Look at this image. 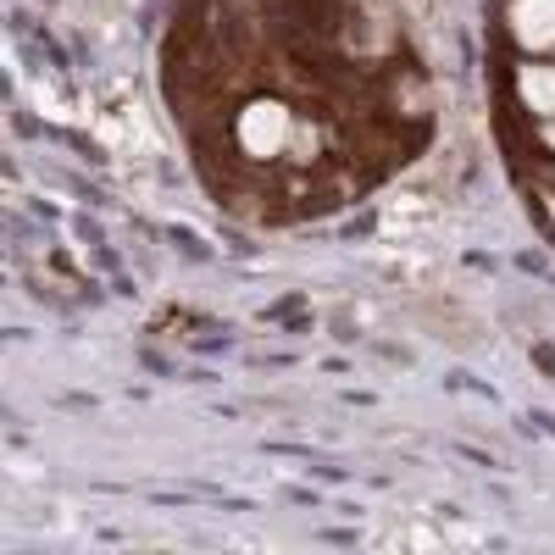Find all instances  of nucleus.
<instances>
[{"instance_id":"obj_2","label":"nucleus","mask_w":555,"mask_h":555,"mask_svg":"<svg viewBox=\"0 0 555 555\" xmlns=\"http://www.w3.org/2000/svg\"><path fill=\"white\" fill-rule=\"evenodd\" d=\"M512 34L528 51H550L555 44V0H517L512 7Z\"/></svg>"},{"instance_id":"obj_4","label":"nucleus","mask_w":555,"mask_h":555,"mask_svg":"<svg viewBox=\"0 0 555 555\" xmlns=\"http://www.w3.org/2000/svg\"><path fill=\"white\" fill-rule=\"evenodd\" d=\"M550 145H555V128H550Z\"/></svg>"},{"instance_id":"obj_1","label":"nucleus","mask_w":555,"mask_h":555,"mask_svg":"<svg viewBox=\"0 0 555 555\" xmlns=\"http://www.w3.org/2000/svg\"><path fill=\"white\" fill-rule=\"evenodd\" d=\"M234 139H240V151H245L250 162L284 156V145H289V112H278V106H250V112H240Z\"/></svg>"},{"instance_id":"obj_3","label":"nucleus","mask_w":555,"mask_h":555,"mask_svg":"<svg viewBox=\"0 0 555 555\" xmlns=\"http://www.w3.org/2000/svg\"><path fill=\"white\" fill-rule=\"evenodd\" d=\"M517 95L528 112L555 117V67H517Z\"/></svg>"}]
</instances>
